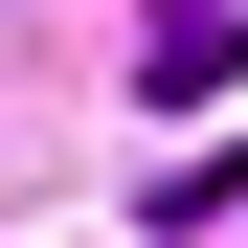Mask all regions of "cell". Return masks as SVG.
<instances>
[{
  "label": "cell",
  "mask_w": 248,
  "mask_h": 248,
  "mask_svg": "<svg viewBox=\"0 0 248 248\" xmlns=\"http://www.w3.org/2000/svg\"><path fill=\"white\" fill-rule=\"evenodd\" d=\"M136 68H158V91H226V68H248V0H158Z\"/></svg>",
  "instance_id": "obj_1"
}]
</instances>
